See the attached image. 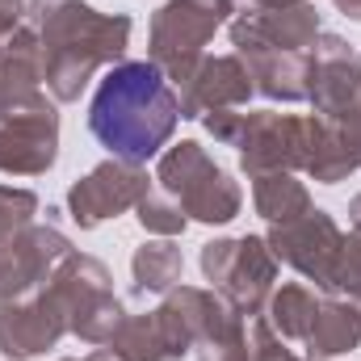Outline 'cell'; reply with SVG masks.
Segmentation results:
<instances>
[{"label":"cell","mask_w":361,"mask_h":361,"mask_svg":"<svg viewBox=\"0 0 361 361\" xmlns=\"http://www.w3.org/2000/svg\"><path fill=\"white\" fill-rule=\"evenodd\" d=\"M25 25L42 42V85L59 105L80 101L101 68L122 63L135 34L130 13H101L89 0H25Z\"/></svg>","instance_id":"obj_1"},{"label":"cell","mask_w":361,"mask_h":361,"mask_svg":"<svg viewBox=\"0 0 361 361\" xmlns=\"http://www.w3.org/2000/svg\"><path fill=\"white\" fill-rule=\"evenodd\" d=\"M177 89L152 59H122L92 89L89 135L118 160H156L177 135Z\"/></svg>","instance_id":"obj_2"},{"label":"cell","mask_w":361,"mask_h":361,"mask_svg":"<svg viewBox=\"0 0 361 361\" xmlns=\"http://www.w3.org/2000/svg\"><path fill=\"white\" fill-rule=\"evenodd\" d=\"M206 135L223 147L240 152V169L257 173H302L311 147V114H277V109H219L202 118Z\"/></svg>","instance_id":"obj_3"},{"label":"cell","mask_w":361,"mask_h":361,"mask_svg":"<svg viewBox=\"0 0 361 361\" xmlns=\"http://www.w3.org/2000/svg\"><path fill=\"white\" fill-rule=\"evenodd\" d=\"M160 189L185 210L189 223L206 227H227L244 210V189L197 139H180L160 152L156 160Z\"/></svg>","instance_id":"obj_4"},{"label":"cell","mask_w":361,"mask_h":361,"mask_svg":"<svg viewBox=\"0 0 361 361\" xmlns=\"http://www.w3.org/2000/svg\"><path fill=\"white\" fill-rule=\"evenodd\" d=\"M47 294L68 315V332L92 349H105L118 324L126 319V307L114 294V277L105 269V261L89 252H72L47 281Z\"/></svg>","instance_id":"obj_5"},{"label":"cell","mask_w":361,"mask_h":361,"mask_svg":"<svg viewBox=\"0 0 361 361\" xmlns=\"http://www.w3.org/2000/svg\"><path fill=\"white\" fill-rule=\"evenodd\" d=\"M231 17H235V0H164L147 25V59L177 89L206 55V42Z\"/></svg>","instance_id":"obj_6"},{"label":"cell","mask_w":361,"mask_h":361,"mask_svg":"<svg viewBox=\"0 0 361 361\" xmlns=\"http://www.w3.org/2000/svg\"><path fill=\"white\" fill-rule=\"evenodd\" d=\"M202 277L210 290H219L240 315H265L269 294L277 290V257L265 244V235H223L202 244Z\"/></svg>","instance_id":"obj_7"},{"label":"cell","mask_w":361,"mask_h":361,"mask_svg":"<svg viewBox=\"0 0 361 361\" xmlns=\"http://www.w3.org/2000/svg\"><path fill=\"white\" fill-rule=\"evenodd\" d=\"M59 160V101L34 92L0 109V173L42 177Z\"/></svg>","instance_id":"obj_8"},{"label":"cell","mask_w":361,"mask_h":361,"mask_svg":"<svg viewBox=\"0 0 361 361\" xmlns=\"http://www.w3.org/2000/svg\"><path fill=\"white\" fill-rule=\"evenodd\" d=\"M265 244L273 248L277 265H290L302 281H315V290L336 294V261L345 248V231L324 206H311L290 223H273Z\"/></svg>","instance_id":"obj_9"},{"label":"cell","mask_w":361,"mask_h":361,"mask_svg":"<svg viewBox=\"0 0 361 361\" xmlns=\"http://www.w3.org/2000/svg\"><path fill=\"white\" fill-rule=\"evenodd\" d=\"M152 173L147 164H135V160H101L92 164L85 177H76L63 193V206H68V219L80 227V231H97L101 223L135 210L147 193H152Z\"/></svg>","instance_id":"obj_10"},{"label":"cell","mask_w":361,"mask_h":361,"mask_svg":"<svg viewBox=\"0 0 361 361\" xmlns=\"http://www.w3.org/2000/svg\"><path fill=\"white\" fill-rule=\"evenodd\" d=\"M72 252H76L72 240L55 223H30L25 231L4 240L0 244V302H17V298L47 290V281Z\"/></svg>","instance_id":"obj_11"},{"label":"cell","mask_w":361,"mask_h":361,"mask_svg":"<svg viewBox=\"0 0 361 361\" xmlns=\"http://www.w3.org/2000/svg\"><path fill=\"white\" fill-rule=\"evenodd\" d=\"M324 34L319 8L315 4H294V8H244L227 21V38L235 55L252 51H311L315 38Z\"/></svg>","instance_id":"obj_12"},{"label":"cell","mask_w":361,"mask_h":361,"mask_svg":"<svg viewBox=\"0 0 361 361\" xmlns=\"http://www.w3.org/2000/svg\"><path fill=\"white\" fill-rule=\"evenodd\" d=\"M105 349L118 361H180L193 353V336L180 324L177 307L160 298L147 311H126Z\"/></svg>","instance_id":"obj_13"},{"label":"cell","mask_w":361,"mask_h":361,"mask_svg":"<svg viewBox=\"0 0 361 361\" xmlns=\"http://www.w3.org/2000/svg\"><path fill=\"white\" fill-rule=\"evenodd\" d=\"M252 92H257L252 76L235 51L231 55H202L197 68L177 85L180 118L202 122L206 114H219V109H244L252 101Z\"/></svg>","instance_id":"obj_14"},{"label":"cell","mask_w":361,"mask_h":361,"mask_svg":"<svg viewBox=\"0 0 361 361\" xmlns=\"http://www.w3.org/2000/svg\"><path fill=\"white\" fill-rule=\"evenodd\" d=\"M63 336H72L68 315L59 311V302L47 290H38L30 298H17V302H0V357L8 361L47 357L51 349H59Z\"/></svg>","instance_id":"obj_15"},{"label":"cell","mask_w":361,"mask_h":361,"mask_svg":"<svg viewBox=\"0 0 361 361\" xmlns=\"http://www.w3.org/2000/svg\"><path fill=\"white\" fill-rule=\"evenodd\" d=\"M240 59L265 101L302 105L311 97V51H252Z\"/></svg>","instance_id":"obj_16"},{"label":"cell","mask_w":361,"mask_h":361,"mask_svg":"<svg viewBox=\"0 0 361 361\" xmlns=\"http://www.w3.org/2000/svg\"><path fill=\"white\" fill-rule=\"evenodd\" d=\"M42 72H47V55L38 34L30 25L4 34L0 38V109L42 92Z\"/></svg>","instance_id":"obj_17"},{"label":"cell","mask_w":361,"mask_h":361,"mask_svg":"<svg viewBox=\"0 0 361 361\" xmlns=\"http://www.w3.org/2000/svg\"><path fill=\"white\" fill-rule=\"evenodd\" d=\"M302 345H307L311 361H332L341 353H353L361 345V307L353 298H336V294L319 298Z\"/></svg>","instance_id":"obj_18"},{"label":"cell","mask_w":361,"mask_h":361,"mask_svg":"<svg viewBox=\"0 0 361 361\" xmlns=\"http://www.w3.org/2000/svg\"><path fill=\"white\" fill-rule=\"evenodd\" d=\"M180 277H185V257H180L177 240H143L135 252H130V290L143 298V294H156L164 298L169 290H177Z\"/></svg>","instance_id":"obj_19"},{"label":"cell","mask_w":361,"mask_h":361,"mask_svg":"<svg viewBox=\"0 0 361 361\" xmlns=\"http://www.w3.org/2000/svg\"><path fill=\"white\" fill-rule=\"evenodd\" d=\"M248 180H252V206L269 227L273 223H290V219H298V214H307L315 206L307 180H298V173L277 169V173H257Z\"/></svg>","instance_id":"obj_20"},{"label":"cell","mask_w":361,"mask_h":361,"mask_svg":"<svg viewBox=\"0 0 361 361\" xmlns=\"http://www.w3.org/2000/svg\"><path fill=\"white\" fill-rule=\"evenodd\" d=\"M315 307H319V294L307 281H281L269 294L265 319H269V328L281 341H307V328L315 319Z\"/></svg>","instance_id":"obj_21"},{"label":"cell","mask_w":361,"mask_h":361,"mask_svg":"<svg viewBox=\"0 0 361 361\" xmlns=\"http://www.w3.org/2000/svg\"><path fill=\"white\" fill-rule=\"evenodd\" d=\"M135 219H139V227L147 235H160V240H177V235H185V227H189L185 210H180L169 193H147L135 206Z\"/></svg>","instance_id":"obj_22"},{"label":"cell","mask_w":361,"mask_h":361,"mask_svg":"<svg viewBox=\"0 0 361 361\" xmlns=\"http://www.w3.org/2000/svg\"><path fill=\"white\" fill-rule=\"evenodd\" d=\"M38 214H42V202L34 189L0 185V244L13 240L17 231H25L30 223H38Z\"/></svg>","instance_id":"obj_23"},{"label":"cell","mask_w":361,"mask_h":361,"mask_svg":"<svg viewBox=\"0 0 361 361\" xmlns=\"http://www.w3.org/2000/svg\"><path fill=\"white\" fill-rule=\"evenodd\" d=\"M193 361H248V315H235L227 328L197 341Z\"/></svg>","instance_id":"obj_24"},{"label":"cell","mask_w":361,"mask_h":361,"mask_svg":"<svg viewBox=\"0 0 361 361\" xmlns=\"http://www.w3.org/2000/svg\"><path fill=\"white\" fill-rule=\"evenodd\" d=\"M248 361H311V357H298L290 349V341H281L269 328L265 315H252L248 319Z\"/></svg>","instance_id":"obj_25"},{"label":"cell","mask_w":361,"mask_h":361,"mask_svg":"<svg viewBox=\"0 0 361 361\" xmlns=\"http://www.w3.org/2000/svg\"><path fill=\"white\" fill-rule=\"evenodd\" d=\"M336 294H349L353 302H361V223H353V231L345 235L336 261Z\"/></svg>","instance_id":"obj_26"},{"label":"cell","mask_w":361,"mask_h":361,"mask_svg":"<svg viewBox=\"0 0 361 361\" xmlns=\"http://www.w3.org/2000/svg\"><path fill=\"white\" fill-rule=\"evenodd\" d=\"M25 25V0H0V38Z\"/></svg>","instance_id":"obj_27"},{"label":"cell","mask_w":361,"mask_h":361,"mask_svg":"<svg viewBox=\"0 0 361 361\" xmlns=\"http://www.w3.org/2000/svg\"><path fill=\"white\" fill-rule=\"evenodd\" d=\"M244 8H294V4H311V0H235Z\"/></svg>","instance_id":"obj_28"},{"label":"cell","mask_w":361,"mask_h":361,"mask_svg":"<svg viewBox=\"0 0 361 361\" xmlns=\"http://www.w3.org/2000/svg\"><path fill=\"white\" fill-rule=\"evenodd\" d=\"M332 4H336L349 21H361V0H332Z\"/></svg>","instance_id":"obj_29"},{"label":"cell","mask_w":361,"mask_h":361,"mask_svg":"<svg viewBox=\"0 0 361 361\" xmlns=\"http://www.w3.org/2000/svg\"><path fill=\"white\" fill-rule=\"evenodd\" d=\"M85 361H118V357H114L109 349H92V353H89V357H85Z\"/></svg>","instance_id":"obj_30"},{"label":"cell","mask_w":361,"mask_h":361,"mask_svg":"<svg viewBox=\"0 0 361 361\" xmlns=\"http://www.w3.org/2000/svg\"><path fill=\"white\" fill-rule=\"evenodd\" d=\"M349 219H353V223H361V193L349 202Z\"/></svg>","instance_id":"obj_31"},{"label":"cell","mask_w":361,"mask_h":361,"mask_svg":"<svg viewBox=\"0 0 361 361\" xmlns=\"http://www.w3.org/2000/svg\"><path fill=\"white\" fill-rule=\"evenodd\" d=\"M59 361H76V357H59Z\"/></svg>","instance_id":"obj_32"},{"label":"cell","mask_w":361,"mask_h":361,"mask_svg":"<svg viewBox=\"0 0 361 361\" xmlns=\"http://www.w3.org/2000/svg\"><path fill=\"white\" fill-rule=\"evenodd\" d=\"M357 307H361V302H357Z\"/></svg>","instance_id":"obj_33"}]
</instances>
